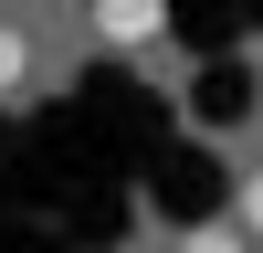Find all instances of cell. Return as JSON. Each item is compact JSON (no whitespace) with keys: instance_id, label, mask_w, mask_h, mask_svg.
Here are the masks:
<instances>
[{"instance_id":"obj_1","label":"cell","mask_w":263,"mask_h":253,"mask_svg":"<svg viewBox=\"0 0 263 253\" xmlns=\"http://www.w3.org/2000/svg\"><path fill=\"white\" fill-rule=\"evenodd\" d=\"M158 21H168L158 0H95V32L116 42V53H137V42H158Z\"/></svg>"},{"instance_id":"obj_2","label":"cell","mask_w":263,"mask_h":253,"mask_svg":"<svg viewBox=\"0 0 263 253\" xmlns=\"http://www.w3.org/2000/svg\"><path fill=\"white\" fill-rule=\"evenodd\" d=\"M21 74H32V42H21V32H11V21H0V95H11V84H21Z\"/></svg>"},{"instance_id":"obj_3","label":"cell","mask_w":263,"mask_h":253,"mask_svg":"<svg viewBox=\"0 0 263 253\" xmlns=\"http://www.w3.org/2000/svg\"><path fill=\"white\" fill-rule=\"evenodd\" d=\"M179 253H253V243H242V232H232V222H200V232H190Z\"/></svg>"},{"instance_id":"obj_4","label":"cell","mask_w":263,"mask_h":253,"mask_svg":"<svg viewBox=\"0 0 263 253\" xmlns=\"http://www.w3.org/2000/svg\"><path fill=\"white\" fill-rule=\"evenodd\" d=\"M242 232H263V169L242 179Z\"/></svg>"},{"instance_id":"obj_5","label":"cell","mask_w":263,"mask_h":253,"mask_svg":"<svg viewBox=\"0 0 263 253\" xmlns=\"http://www.w3.org/2000/svg\"><path fill=\"white\" fill-rule=\"evenodd\" d=\"M253 253H263V243H253Z\"/></svg>"}]
</instances>
